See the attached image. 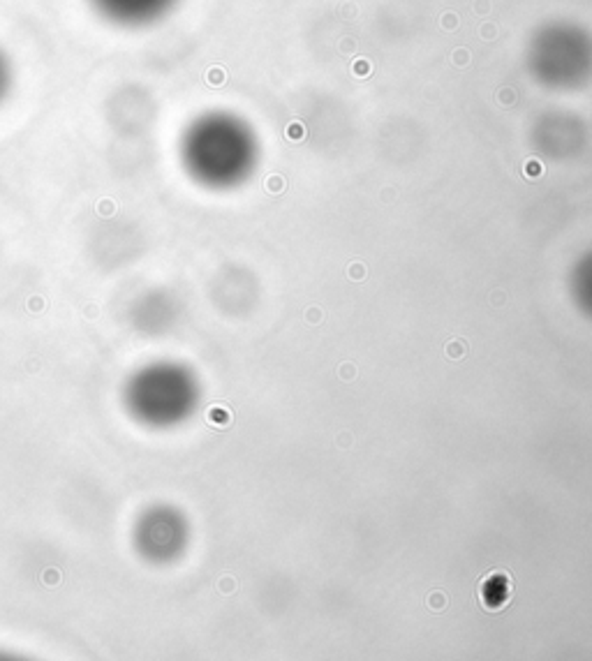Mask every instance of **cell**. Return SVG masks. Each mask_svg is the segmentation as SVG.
Listing matches in <instances>:
<instances>
[{
	"mask_svg": "<svg viewBox=\"0 0 592 661\" xmlns=\"http://www.w3.org/2000/svg\"><path fill=\"white\" fill-rule=\"evenodd\" d=\"M525 60L539 84L553 90H574L592 74V37L576 24H546L532 35Z\"/></svg>",
	"mask_w": 592,
	"mask_h": 661,
	"instance_id": "6da1fadb",
	"label": "cell"
}]
</instances>
